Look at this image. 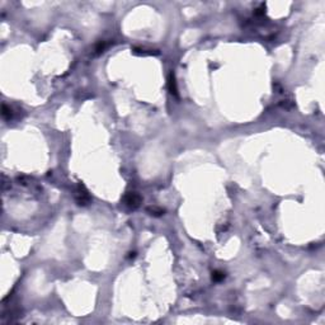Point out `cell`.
Listing matches in <instances>:
<instances>
[{
	"mask_svg": "<svg viewBox=\"0 0 325 325\" xmlns=\"http://www.w3.org/2000/svg\"><path fill=\"white\" fill-rule=\"evenodd\" d=\"M148 211L150 212V215H154V216H160V215H164V210H161V208H156V207L148 208Z\"/></svg>",
	"mask_w": 325,
	"mask_h": 325,
	"instance_id": "obj_6",
	"label": "cell"
},
{
	"mask_svg": "<svg viewBox=\"0 0 325 325\" xmlns=\"http://www.w3.org/2000/svg\"><path fill=\"white\" fill-rule=\"evenodd\" d=\"M168 85H169V90L174 95H178V89H177V83H175V78L174 74L170 73L169 74V79H168Z\"/></svg>",
	"mask_w": 325,
	"mask_h": 325,
	"instance_id": "obj_3",
	"label": "cell"
},
{
	"mask_svg": "<svg viewBox=\"0 0 325 325\" xmlns=\"http://www.w3.org/2000/svg\"><path fill=\"white\" fill-rule=\"evenodd\" d=\"M106 42H99V43L97 45V47H95V54H100V52H103L104 51V48H106Z\"/></svg>",
	"mask_w": 325,
	"mask_h": 325,
	"instance_id": "obj_7",
	"label": "cell"
},
{
	"mask_svg": "<svg viewBox=\"0 0 325 325\" xmlns=\"http://www.w3.org/2000/svg\"><path fill=\"white\" fill-rule=\"evenodd\" d=\"M225 278V273L224 272H221V271H215L212 273V279L215 281V282H220Z\"/></svg>",
	"mask_w": 325,
	"mask_h": 325,
	"instance_id": "obj_4",
	"label": "cell"
},
{
	"mask_svg": "<svg viewBox=\"0 0 325 325\" xmlns=\"http://www.w3.org/2000/svg\"><path fill=\"white\" fill-rule=\"evenodd\" d=\"M141 202H142L141 196L139 193H136V192H130L123 197V203L128 208H132V210L140 207Z\"/></svg>",
	"mask_w": 325,
	"mask_h": 325,
	"instance_id": "obj_2",
	"label": "cell"
},
{
	"mask_svg": "<svg viewBox=\"0 0 325 325\" xmlns=\"http://www.w3.org/2000/svg\"><path fill=\"white\" fill-rule=\"evenodd\" d=\"M3 118L4 119H10L12 117V109L10 108H8L5 104H3Z\"/></svg>",
	"mask_w": 325,
	"mask_h": 325,
	"instance_id": "obj_5",
	"label": "cell"
},
{
	"mask_svg": "<svg viewBox=\"0 0 325 325\" xmlns=\"http://www.w3.org/2000/svg\"><path fill=\"white\" fill-rule=\"evenodd\" d=\"M75 200L80 206H87V204H89V202H90V196L87 191V188H85L81 183H79L78 187H76V189H75Z\"/></svg>",
	"mask_w": 325,
	"mask_h": 325,
	"instance_id": "obj_1",
	"label": "cell"
}]
</instances>
